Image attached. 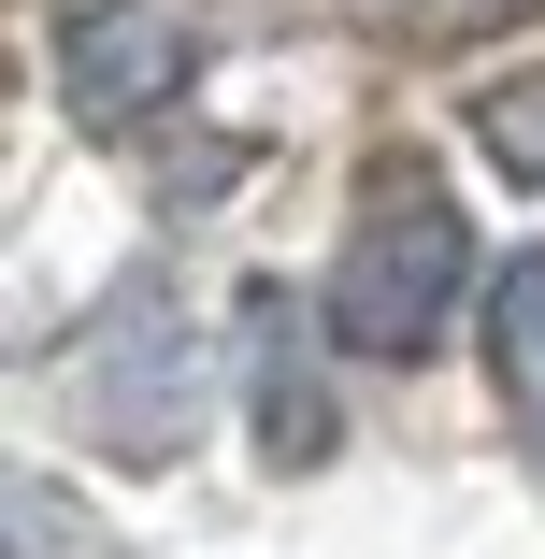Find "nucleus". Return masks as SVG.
Segmentation results:
<instances>
[{
  "instance_id": "5",
  "label": "nucleus",
  "mask_w": 545,
  "mask_h": 559,
  "mask_svg": "<svg viewBox=\"0 0 545 559\" xmlns=\"http://www.w3.org/2000/svg\"><path fill=\"white\" fill-rule=\"evenodd\" d=\"M488 373H502L517 402H545V245L502 259V287H488Z\"/></svg>"
},
{
  "instance_id": "6",
  "label": "nucleus",
  "mask_w": 545,
  "mask_h": 559,
  "mask_svg": "<svg viewBox=\"0 0 545 559\" xmlns=\"http://www.w3.org/2000/svg\"><path fill=\"white\" fill-rule=\"evenodd\" d=\"M474 144H488L517 187H545V72H488V86H474Z\"/></svg>"
},
{
  "instance_id": "3",
  "label": "nucleus",
  "mask_w": 545,
  "mask_h": 559,
  "mask_svg": "<svg viewBox=\"0 0 545 559\" xmlns=\"http://www.w3.org/2000/svg\"><path fill=\"white\" fill-rule=\"evenodd\" d=\"M187 15L173 0H72L58 15V100H72V130H144L158 100L187 86Z\"/></svg>"
},
{
  "instance_id": "4",
  "label": "nucleus",
  "mask_w": 545,
  "mask_h": 559,
  "mask_svg": "<svg viewBox=\"0 0 545 559\" xmlns=\"http://www.w3.org/2000/svg\"><path fill=\"white\" fill-rule=\"evenodd\" d=\"M245 430H259V460H273V474H301V460H331V444H345L331 345L301 330V301H287V287H259V301H245Z\"/></svg>"
},
{
  "instance_id": "7",
  "label": "nucleus",
  "mask_w": 545,
  "mask_h": 559,
  "mask_svg": "<svg viewBox=\"0 0 545 559\" xmlns=\"http://www.w3.org/2000/svg\"><path fill=\"white\" fill-rule=\"evenodd\" d=\"M517 430H531V444H545V402H517Z\"/></svg>"
},
{
  "instance_id": "1",
  "label": "nucleus",
  "mask_w": 545,
  "mask_h": 559,
  "mask_svg": "<svg viewBox=\"0 0 545 559\" xmlns=\"http://www.w3.org/2000/svg\"><path fill=\"white\" fill-rule=\"evenodd\" d=\"M201 388H215V359H201V330H187V301L158 273L100 287L58 330V416H72V444H100V460H187Z\"/></svg>"
},
{
  "instance_id": "2",
  "label": "nucleus",
  "mask_w": 545,
  "mask_h": 559,
  "mask_svg": "<svg viewBox=\"0 0 545 559\" xmlns=\"http://www.w3.org/2000/svg\"><path fill=\"white\" fill-rule=\"evenodd\" d=\"M460 273H474L460 201L430 187L416 158H374V187L345 215V259H331V330H345L359 359H416L430 330L460 316Z\"/></svg>"
}]
</instances>
